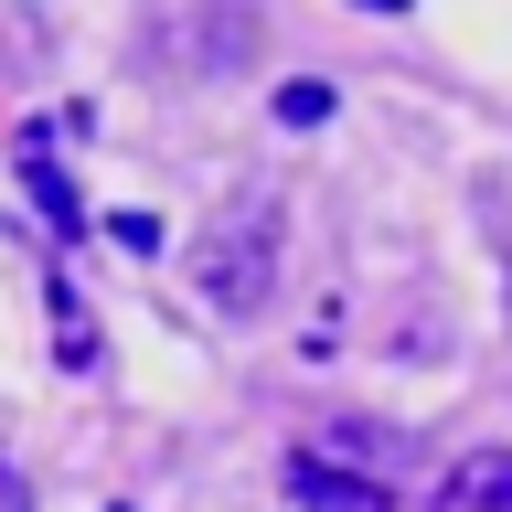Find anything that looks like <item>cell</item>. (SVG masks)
Returning <instances> with one entry per match:
<instances>
[{
  "mask_svg": "<svg viewBox=\"0 0 512 512\" xmlns=\"http://www.w3.org/2000/svg\"><path fill=\"white\" fill-rule=\"evenodd\" d=\"M54 352H64V363H75V374H86V363H96V320L75 310V299H54Z\"/></svg>",
  "mask_w": 512,
  "mask_h": 512,
  "instance_id": "cell-6",
  "label": "cell"
},
{
  "mask_svg": "<svg viewBox=\"0 0 512 512\" xmlns=\"http://www.w3.org/2000/svg\"><path fill=\"white\" fill-rule=\"evenodd\" d=\"M22 171H32V203H43V214H54V224H75V192H64V171H54V160H43V139H32V150H22Z\"/></svg>",
  "mask_w": 512,
  "mask_h": 512,
  "instance_id": "cell-4",
  "label": "cell"
},
{
  "mask_svg": "<svg viewBox=\"0 0 512 512\" xmlns=\"http://www.w3.org/2000/svg\"><path fill=\"white\" fill-rule=\"evenodd\" d=\"M278 118L288 128H320V118H331V86H320V75H288V86H278Z\"/></svg>",
  "mask_w": 512,
  "mask_h": 512,
  "instance_id": "cell-5",
  "label": "cell"
},
{
  "mask_svg": "<svg viewBox=\"0 0 512 512\" xmlns=\"http://www.w3.org/2000/svg\"><path fill=\"white\" fill-rule=\"evenodd\" d=\"M0 512H32V502H22V470H11V459H0Z\"/></svg>",
  "mask_w": 512,
  "mask_h": 512,
  "instance_id": "cell-7",
  "label": "cell"
},
{
  "mask_svg": "<svg viewBox=\"0 0 512 512\" xmlns=\"http://www.w3.org/2000/svg\"><path fill=\"white\" fill-rule=\"evenodd\" d=\"M427 512H512V448H470V459L438 480Z\"/></svg>",
  "mask_w": 512,
  "mask_h": 512,
  "instance_id": "cell-3",
  "label": "cell"
},
{
  "mask_svg": "<svg viewBox=\"0 0 512 512\" xmlns=\"http://www.w3.org/2000/svg\"><path fill=\"white\" fill-rule=\"evenodd\" d=\"M192 278L235 320L267 310V299H278V203H224V214L203 224V246H192Z\"/></svg>",
  "mask_w": 512,
  "mask_h": 512,
  "instance_id": "cell-1",
  "label": "cell"
},
{
  "mask_svg": "<svg viewBox=\"0 0 512 512\" xmlns=\"http://www.w3.org/2000/svg\"><path fill=\"white\" fill-rule=\"evenodd\" d=\"M363 11H406V0H363Z\"/></svg>",
  "mask_w": 512,
  "mask_h": 512,
  "instance_id": "cell-8",
  "label": "cell"
},
{
  "mask_svg": "<svg viewBox=\"0 0 512 512\" xmlns=\"http://www.w3.org/2000/svg\"><path fill=\"white\" fill-rule=\"evenodd\" d=\"M288 502L299 512H395V491L384 480H352V470H331V459H288Z\"/></svg>",
  "mask_w": 512,
  "mask_h": 512,
  "instance_id": "cell-2",
  "label": "cell"
}]
</instances>
